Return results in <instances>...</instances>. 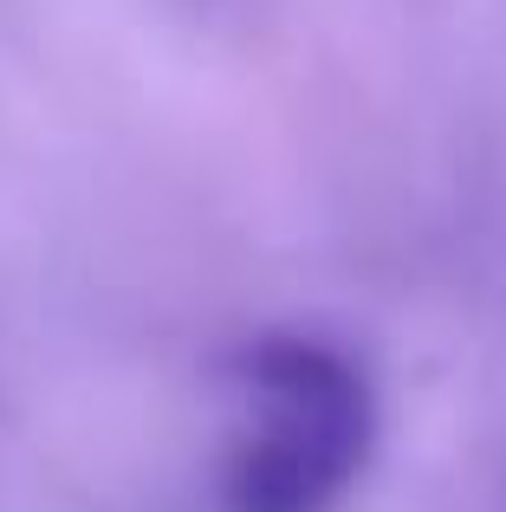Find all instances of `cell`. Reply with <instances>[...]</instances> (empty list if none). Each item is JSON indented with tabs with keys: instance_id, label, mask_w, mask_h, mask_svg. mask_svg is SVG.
Instances as JSON below:
<instances>
[{
	"instance_id": "6da1fadb",
	"label": "cell",
	"mask_w": 506,
	"mask_h": 512,
	"mask_svg": "<svg viewBox=\"0 0 506 512\" xmlns=\"http://www.w3.org/2000/svg\"><path fill=\"white\" fill-rule=\"evenodd\" d=\"M370 441L364 383L318 344H279L253 370V415L228 474L234 512H325Z\"/></svg>"
}]
</instances>
